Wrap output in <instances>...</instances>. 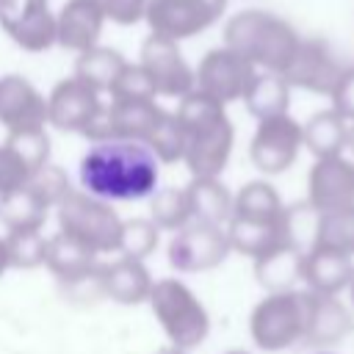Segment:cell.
<instances>
[{
	"mask_svg": "<svg viewBox=\"0 0 354 354\" xmlns=\"http://www.w3.org/2000/svg\"><path fill=\"white\" fill-rule=\"evenodd\" d=\"M80 188L105 202H136L158 191L160 163L144 141L91 144L80 158Z\"/></svg>",
	"mask_w": 354,
	"mask_h": 354,
	"instance_id": "1",
	"label": "cell"
},
{
	"mask_svg": "<svg viewBox=\"0 0 354 354\" xmlns=\"http://www.w3.org/2000/svg\"><path fill=\"white\" fill-rule=\"evenodd\" d=\"M185 130V158L191 177H221L235 147V127L227 116V105L194 88L177 100L174 111Z\"/></svg>",
	"mask_w": 354,
	"mask_h": 354,
	"instance_id": "2",
	"label": "cell"
},
{
	"mask_svg": "<svg viewBox=\"0 0 354 354\" xmlns=\"http://www.w3.org/2000/svg\"><path fill=\"white\" fill-rule=\"evenodd\" d=\"M221 39L224 47L243 55L257 72H277V75L288 69L301 41L299 30L288 19L266 8H243L232 14L224 22Z\"/></svg>",
	"mask_w": 354,
	"mask_h": 354,
	"instance_id": "3",
	"label": "cell"
},
{
	"mask_svg": "<svg viewBox=\"0 0 354 354\" xmlns=\"http://www.w3.org/2000/svg\"><path fill=\"white\" fill-rule=\"evenodd\" d=\"M155 321L160 324L163 335L169 337V346H177L183 351H194L202 346L210 335V315L207 307L199 301V296L177 277L155 279L152 293L147 299Z\"/></svg>",
	"mask_w": 354,
	"mask_h": 354,
	"instance_id": "4",
	"label": "cell"
},
{
	"mask_svg": "<svg viewBox=\"0 0 354 354\" xmlns=\"http://www.w3.org/2000/svg\"><path fill=\"white\" fill-rule=\"evenodd\" d=\"M58 213V232L80 241L97 254L119 252L122 238V216L113 210L111 202L86 194L83 188H72L64 202L55 207Z\"/></svg>",
	"mask_w": 354,
	"mask_h": 354,
	"instance_id": "5",
	"label": "cell"
},
{
	"mask_svg": "<svg viewBox=\"0 0 354 354\" xmlns=\"http://www.w3.org/2000/svg\"><path fill=\"white\" fill-rule=\"evenodd\" d=\"M307 290L266 293L249 313V335L260 351H285L304 343Z\"/></svg>",
	"mask_w": 354,
	"mask_h": 354,
	"instance_id": "6",
	"label": "cell"
},
{
	"mask_svg": "<svg viewBox=\"0 0 354 354\" xmlns=\"http://www.w3.org/2000/svg\"><path fill=\"white\" fill-rule=\"evenodd\" d=\"M230 238L224 227L188 221L169 241V266L177 274H202L218 268L230 254Z\"/></svg>",
	"mask_w": 354,
	"mask_h": 354,
	"instance_id": "7",
	"label": "cell"
},
{
	"mask_svg": "<svg viewBox=\"0 0 354 354\" xmlns=\"http://www.w3.org/2000/svg\"><path fill=\"white\" fill-rule=\"evenodd\" d=\"M304 149V136H301V122H296L290 113L271 116L257 122L254 136L249 141V160L257 171L266 177L288 171L299 152Z\"/></svg>",
	"mask_w": 354,
	"mask_h": 354,
	"instance_id": "8",
	"label": "cell"
},
{
	"mask_svg": "<svg viewBox=\"0 0 354 354\" xmlns=\"http://www.w3.org/2000/svg\"><path fill=\"white\" fill-rule=\"evenodd\" d=\"M227 0H149L147 3V25L155 36L185 41L221 19Z\"/></svg>",
	"mask_w": 354,
	"mask_h": 354,
	"instance_id": "9",
	"label": "cell"
},
{
	"mask_svg": "<svg viewBox=\"0 0 354 354\" xmlns=\"http://www.w3.org/2000/svg\"><path fill=\"white\" fill-rule=\"evenodd\" d=\"M257 69L243 58L238 55L235 50L230 47H213L207 50L196 69H194V83L202 94L218 100L221 105H230V102H243L252 80H254Z\"/></svg>",
	"mask_w": 354,
	"mask_h": 354,
	"instance_id": "10",
	"label": "cell"
},
{
	"mask_svg": "<svg viewBox=\"0 0 354 354\" xmlns=\"http://www.w3.org/2000/svg\"><path fill=\"white\" fill-rule=\"evenodd\" d=\"M346 69L348 66L337 58L335 47L326 39L307 36V39L299 41V50L290 58L282 77L288 80L290 88H301V91H310V94L329 97Z\"/></svg>",
	"mask_w": 354,
	"mask_h": 354,
	"instance_id": "11",
	"label": "cell"
},
{
	"mask_svg": "<svg viewBox=\"0 0 354 354\" xmlns=\"http://www.w3.org/2000/svg\"><path fill=\"white\" fill-rule=\"evenodd\" d=\"M138 64L141 69L149 75L155 94L158 97H169V100H183L185 94H191L196 88L194 83V69L185 61L183 50L177 41L163 39L149 33L141 44L138 53Z\"/></svg>",
	"mask_w": 354,
	"mask_h": 354,
	"instance_id": "12",
	"label": "cell"
},
{
	"mask_svg": "<svg viewBox=\"0 0 354 354\" xmlns=\"http://www.w3.org/2000/svg\"><path fill=\"white\" fill-rule=\"evenodd\" d=\"M0 28L17 47L28 53L55 47V14L50 0H3Z\"/></svg>",
	"mask_w": 354,
	"mask_h": 354,
	"instance_id": "13",
	"label": "cell"
},
{
	"mask_svg": "<svg viewBox=\"0 0 354 354\" xmlns=\"http://www.w3.org/2000/svg\"><path fill=\"white\" fill-rule=\"evenodd\" d=\"M307 205L315 213L354 205V158H318L307 174Z\"/></svg>",
	"mask_w": 354,
	"mask_h": 354,
	"instance_id": "14",
	"label": "cell"
},
{
	"mask_svg": "<svg viewBox=\"0 0 354 354\" xmlns=\"http://www.w3.org/2000/svg\"><path fill=\"white\" fill-rule=\"evenodd\" d=\"M0 124L6 133L47 130V97L22 75L0 77Z\"/></svg>",
	"mask_w": 354,
	"mask_h": 354,
	"instance_id": "15",
	"label": "cell"
},
{
	"mask_svg": "<svg viewBox=\"0 0 354 354\" xmlns=\"http://www.w3.org/2000/svg\"><path fill=\"white\" fill-rule=\"evenodd\" d=\"M100 97L102 94L88 88L75 75L58 80L47 94V124L61 130V133H80L83 136V130L88 127V122L94 119V113L102 105Z\"/></svg>",
	"mask_w": 354,
	"mask_h": 354,
	"instance_id": "16",
	"label": "cell"
},
{
	"mask_svg": "<svg viewBox=\"0 0 354 354\" xmlns=\"http://www.w3.org/2000/svg\"><path fill=\"white\" fill-rule=\"evenodd\" d=\"M354 332V315L337 296H321L307 290V326L304 346L326 351L343 343Z\"/></svg>",
	"mask_w": 354,
	"mask_h": 354,
	"instance_id": "17",
	"label": "cell"
},
{
	"mask_svg": "<svg viewBox=\"0 0 354 354\" xmlns=\"http://www.w3.org/2000/svg\"><path fill=\"white\" fill-rule=\"evenodd\" d=\"M105 22L94 0H66L55 14V44L80 55L100 44Z\"/></svg>",
	"mask_w": 354,
	"mask_h": 354,
	"instance_id": "18",
	"label": "cell"
},
{
	"mask_svg": "<svg viewBox=\"0 0 354 354\" xmlns=\"http://www.w3.org/2000/svg\"><path fill=\"white\" fill-rule=\"evenodd\" d=\"M152 274L144 266V260L133 257H116L111 263L100 266V293L102 299H111L122 307L144 304L152 293Z\"/></svg>",
	"mask_w": 354,
	"mask_h": 354,
	"instance_id": "19",
	"label": "cell"
},
{
	"mask_svg": "<svg viewBox=\"0 0 354 354\" xmlns=\"http://www.w3.org/2000/svg\"><path fill=\"white\" fill-rule=\"evenodd\" d=\"M354 274V257L335 252V249H324V246H313L304 252V266H301V282L307 285L304 290L310 293H321V296H340Z\"/></svg>",
	"mask_w": 354,
	"mask_h": 354,
	"instance_id": "20",
	"label": "cell"
},
{
	"mask_svg": "<svg viewBox=\"0 0 354 354\" xmlns=\"http://www.w3.org/2000/svg\"><path fill=\"white\" fill-rule=\"evenodd\" d=\"M100 254L91 252L88 246H83L80 241L55 232L47 238V257H44V268L64 285H75L88 279L91 274H97L100 268Z\"/></svg>",
	"mask_w": 354,
	"mask_h": 354,
	"instance_id": "21",
	"label": "cell"
},
{
	"mask_svg": "<svg viewBox=\"0 0 354 354\" xmlns=\"http://www.w3.org/2000/svg\"><path fill=\"white\" fill-rule=\"evenodd\" d=\"M224 230H227V238H230V249L238 252V254H246L252 260L268 254L271 249H277L282 243H290V238H288V207H285V216L279 221L257 224V221L230 218Z\"/></svg>",
	"mask_w": 354,
	"mask_h": 354,
	"instance_id": "22",
	"label": "cell"
},
{
	"mask_svg": "<svg viewBox=\"0 0 354 354\" xmlns=\"http://www.w3.org/2000/svg\"><path fill=\"white\" fill-rule=\"evenodd\" d=\"M252 263H254V279L266 293L296 290V285L301 282L304 252L296 249L293 243H282Z\"/></svg>",
	"mask_w": 354,
	"mask_h": 354,
	"instance_id": "23",
	"label": "cell"
},
{
	"mask_svg": "<svg viewBox=\"0 0 354 354\" xmlns=\"http://www.w3.org/2000/svg\"><path fill=\"white\" fill-rule=\"evenodd\" d=\"M191 221L227 227L232 218V191L221 183V177H191L185 185Z\"/></svg>",
	"mask_w": 354,
	"mask_h": 354,
	"instance_id": "24",
	"label": "cell"
},
{
	"mask_svg": "<svg viewBox=\"0 0 354 354\" xmlns=\"http://www.w3.org/2000/svg\"><path fill=\"white\" fill-rule=\"evenodd\" d=\"M285 216V202L268 180H249L232 194V218L271 224Z\"/></svg>",
	"mask_w": 354,
	"mask_h": 354,
	"instance_id": "25",
	"label": "cell"
},
{
	"mask_svg": "<svg viewBox=\"0 0 354 354\" xmlns=\"http://www.w3.org/2000/svg\"><path fill=\"white\" fill-rule=\"evenodd\" d=\"M301 136H304V149L315 160L343 155L346 138H348V122L340 113H335L332 108L315 111L307 122H301Z\"/></svg>",
	"mask_w": 354,
	"mask_h": 354,
	"instance_id": "26",
	"label": "cell"
},
{
	"mask_svg": "<svg viewBox=\"0 0 354 354\" xmlns=\"http://www.w3.org/2000/svg\"><path fill=\"white\" fill-rule=\"evenodd\" d=\"M124 64H127V58L119 50L97 44V47H91V50H86L75 58V72L72 75L77 80H83L88 88H94L97 94H111V88H113L119 72L124 69Z\"/></svg>",
	"mask_w": 354,
	"mask_h": 354,
	"instance_id": "27",
	"label": "cell"
},
{
	"mask_svg": "<svg viewBox=\"0 0 354 354\" xmlns=\"http://www.w3.org/2000/svg\"><path fill=\"white\" fill-rule=\"evenodd\" d=\"M243 105H246L249 116H254L257 122L282 116L290 108V86L277 72H257L243 97Z\"/></svg>",
	"mask_w": 354,
	"mask_h": 354,
	"instance_id": "28",
	"label": "cell"
},
{
	"mask_svg": "<svg viewBox=\"0 0 354 354\" xmlns=\"http://www.w3.org/2000/svg\"><path fill=\"white\" fill-rule=\"evenodd\" d=\"M50 207L28 188H14L8 194H0V224L8 232H22V230H41L47 221Z\"/></svg>",
	"mask_w": 354,
	"mask_h": 354,
	"instance_id": "29",
	"label": "cell"
},
{
	"mask_svg": "<svg viewBox=\"0 0 354 354\" xmlns=\"http://www.w3.org/2000/svg\"><path fill=\"white\" fill-rule=\"evenodd\" d=\"M111 119H113V136L127 141H147L158 119L163 116V108L158 102H122L111 100Z\"/></svg>",
	"mask_w": 354,
	"mask_h": 354,
	"instance_id": "30",
	"label": "cell"
},
{
	"mask_svg": "<svg viewBox=\"0 0 354 354\" xmlns=\"http://www.w3.org/2000/svg\"><path fill=\"white\" fill-rule=\"evenodd\" d=\"M313 246L335 249V252L354 257V205L340 207V210H329V213H318Z\"/></svg>",
	"mask_w": 354,
	"mask_h": 354,
	"instance_id": "31",
	"label": "cell"
},
{
	"mask_svg": "<svg viewBox=\"0 0 354 354\" xmlns=\"http://www.w3.org/2000/svg\"><path fill=\"white\" fill-rule=\"evenodd\" d=\"M149 218L155 221L158 230H169L177 232L191 221V205H188V194L185 188H158L149 196Z\"/></svg>",
	"mask_w": 354,
	"mask_h": 354,
	"instance_id": "32",
	"label": "cell"
},
{
	"mask_svg": "<svg viewBox=\"0 0 354 354\" xmlns=\"http://www.w3.org/2000/svg\"><path fill=\"white\" fill-rule=\"evenodd\" d=\"M149 147V152L158 158V163H183L185 158V130L180 127L174 111H163V116L158 119V124L152 127V133L144 141Z\"/></svg>",
	"mask_w": 354,
	"mask_h": 354,
	"instance_id": "33",
	"label": "cell"
},
{
	"mask_svg": "<svg viewBox=\"0 0 354 354\" xmlns=\"http://www.w3.org/2000/svg\"><path fill=\"white\" fill-rule=\"evenodd\" d=\"M160 243V230L155 221L147 216L124 218L122 221V238H119V257H133V260H147Z\"/></svg>",
	"mask_w": 354,
	"mask_h": 354,
	"instance_id": "34",
	"label": "cell"
},
{
	"mask_svg": "<svg viewBox=\"0 0 354 354\" xmlns=\"http://www.w3.org/2000/svg\"><path fill=\"white\" fill-rule=\"evenodd\" d=\"M6 238V249H8V263L11 268H22V271H33L39 266H44L47 257V235L41 230H22V232H8Z\"/></svg>",
	"mask_w": 354,
	"mask_h": 354,
	"instance_id": "35",
	"label": "cell"
},
{
	"mask_svg": "<svg viewBox=\"0 0 354 354\" xmlns=\"http://www.w3.org/2000/svg\"><path fill=\"white\" fill-rule=\"evenodd\" d=\"M25 185H28L50 210H55V207L64 202V196L75 188L72 180H69V174H66V169H61V166H55V163H44L41 169H36V171L28 177Z\"/></svg>",
	"mask_w": 354,
	"mask_h": 354,
	"instance_id": "36",
	"label": "cell"
},
{
	"mask_svg": "<svg viewBox=\"0 0 354 354\" xmlns=\"http://www.w3.org/2000/svg\"><path fill=\"white\" fill-rule=\"evenodd\" d=\"M155 86L149 80V75L141 69V64H124V69L119 72L113 88H111V100H122V102H155Z\"/></svg>",
	"mask_w": 354,
	"mask_h": 354,
	"instance_id": "37",
	"label": "cell"
},
{
	"mask_svg": "<svg viewBox=\"0 0 354 354\" xmlns=\"http://www.w3.org/2000/svg\"><path fill=\"white\" fill-rule=\"evenodd\" d=\"M6 144L19 155V160L33 174L44 163H50V136L47 130H25V133H8Z\"/></svg>",
	"mask_w": 354,
	"mask_h": 354,
	"instance_id": "38",
	"label": "cell"
},
{
	"mask_svg": "<svg viewBox=\"0 0 354 354\" xmlns=\"http://www.w3.org/2000/svg\"><path fill=\"white\" fill-rule=\"evenodd\" d=\"M30 171L28 166L19 160V155L3 141L0 144V194H8L14 188H22L28 183Z\"/></svg>",
	"mask_w": 354,
	"mask_h": 354,
	"instance_id": "39",
	"label": "cell"
},
{
	"mask_svg": "<svg viewBox=\"0 0 354 354\" xmlns=\"http://www.w3.org/2000/svg\"><path fill=\"white\" fill-rule=\"evenodd\" d=\"M108 22L113 25H136L147 14L149 0H94Z\"/></svg>",
	"mask_w": 354,
	"mask_h": 354,
	"instance_id": "40",
	"label": "cell"
},
{
	"mask_svg": "<svg viewBox=\"0 0 354 354\" xmlns=\"http://www.w3.org/2000/svg\"><path fill=\"white\" fill-rule=\"evenodd\" d=\"M329 100H332V111L340 113V116L351 124V122H354V66H348V69L340 75V80H337V86L332 88Z\"/></svg>",
	"mask_w": 354,
	"mask_h": 354,
	"instance_id": "41",
	"label": "cell"
},
{
	"mask_svg": "<svg viewBox=\"0 0 354 354\" xmlns=\"http://www.w3.org/2000/svg\"><path fill=\"white\" fill-rule=\"evenodd\" d=\"M11 268V263H8V249H6V238H0V277L6 274Z\"/></svg>",
	"mask_w": 354,
	"mask_h": 354,
	"instance_id": "42",
	"label": "cell"
},
{
	"mask_svg": "<svg viewBox=\"0 0 354 354\" xmlns=\"http://www.w3.org/2000/svg\"><path fill=\"white\" fill-rule=\"evenodd\" d=\"M155 354H191V351H183V348H177V346H160Z\"/></svg>",
	"mask_w": 354,
	"mask_h": 354,
	"instance_id": "43",
	"label": "cell"
},
{
	"mask_svg": "<svg viewBox=\"0 0 354 354\" xmlns=\"http://www.w3.org/2000/svg\"><path fill=\"white\" fill-rule=\"evenodd\" d=\"M346 149L351 152V158H354V122L348 124V138H346Z\"/></svg>",
	"mask_w": 354,
	"mask_h": 354,
	"instance_id": "44",
	"label": "cell"
},
{
	"mask_svg": "<svg viewBox=\"0 0 354 354\" xmlns=\"http://www.w3.org/2000/svg\"><path fill=\"white\" fill-rule=\"evenodd\" d=\"M348 296H351V307H354V274H351V282H348Z\"/></svg>",
	"mask_w": 354,
	"mask_h": 354,
	"instance_id": "45",
	"label": "cell"
},
{
	"mask_svg": "<svg viewBox=\"0 0 354 354\" xmlns=\"http://www.w3.org/2000/svg\"><path fill=\"white\" fill-rule=\"evenodd\" d=\"M224 354H252V351H246V348H230V351H224Z\"/></svg>",
	"mask_w": 354,
	"mask_h": 354,
	"instance_id": "46",
	"label": "cell"
},
{
	"mask_svg": "<svg viewBox=\"0 0 354 354\" xmlns=\"http://www.w3.org/2000/svg\"><path fill=\"white\" fill-rule=\"evenodd\" d=\"M318 354H332V351H318Z\"/></svg>",
	"mask_w": 354,
	"mask_h": 354,
	"instance_id": "47",
	"label": "cell"
},
{
	"mask_svg": "<svg viewBox=\"0 0 354 354\" xmlns=\"http://www.w3.org/2000/svg\"><path fill=\"white\" fill-rule=\"evenodd\" d=\"M0 8H3V0H0Z\"/></svg>",
	"mask_w": 354,
	"mask_h": 354,
	"instance_id": "48",
	"label": "cell"
}]
</instances>
